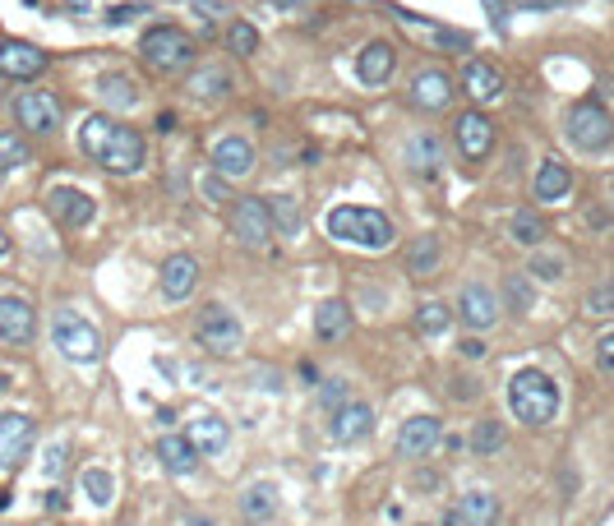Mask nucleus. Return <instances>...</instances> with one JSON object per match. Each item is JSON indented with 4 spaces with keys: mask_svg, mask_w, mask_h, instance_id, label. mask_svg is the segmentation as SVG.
I'll use <instances>...</instances> for the list:
<instances>
[{
    "mask_svg": "<svg viewBox=\"0 0 614 526\" xmlns=\"http://www.w3.org/2000/svg\"><path fill=\"white\" fill-rule=\"evenodd\" d=\"M79 148H84L102 171H111V176H134V171H144V162H148L144 134L121 125V120H111V116H88L84 130H79Z\"/></svg>",
    "mask_w": 614,
    "mask_h": 526,
    "instance_id": "nucleus-1",
    "label": "nucleus"
},
{
    "mask_svg": "<svg viewBox=\"0 0 614 526\" xmlns=\"http://www.w3.org/2000/svg\"><path fill=\"white\" fill-rule=\"evenodd\" d=\"M508 407L522 425H550L559 416V388L545 370H518L508 383Z\"/></svg>",
    "mask_w": 614,
    "mask_h": 526,
    "instance_id": "nucleus-2",
    "label": "nucleus"
},
{
    "mask_svg": "<svg viewBox=\"0 0 614 526\" xmlns=\"http://www.w3.org/2000/svg\"><path fill=\"white\" fill-rule=\"evenodd\" d=\"M139 56H144V65L157 74H181L199 60V42L176 24H157L139 37Z\"/></svg>",
    "mask_w": 614,
    "mask_h": 526,
    "instance_id": "nucleus-3",
    "label": "nucleus"
},
{
    "mask_svg": "<svg viewBox=\"0 0 614 526\" xmlns=\"http://www.w3.org/2000/svg\"><path fill=\"white\" fill-rule=\"evenodd\" d=\"M328 236L347 240V245H361V250H388L398 231H393V222H388L379 208L342 204L328 213Z\"/></svg>",
    "mask_w": 614,
    "mask_h": 526,
    "instance_id": "nucleus-4",
    "label": "nucleus"
},
{
    "mask_svg": "<svg viewBox=\"0 0 614 526\" xmlns=\"http://www.w3.org/2000/svg\"><path fill=\"white\" fill-rule=\"evenodd\" d=\"M568 144L582 148V153H601V148L614 144V116L601 107V102H578L564 120Z\"/></svg>",
    "mask_w": 614,
    "mask_h": 526,
    "instance_id": "nucleus-5",
    "label": "nucleus"
},
{
    "mask_svg": "<svg viewBox=\"0 0 614 526\" xmlns=\"http://www.w3.org/2000/svg\"><path fill=\"white\" fill-rule=\"evenodd\" d=\"M51 342L61 347V356L79 360V365L102 356V333L74 310H56V319H51Z\"/></svg>",
    "mask_w": 614,
    "mask_h": 526,
    "instance_id": "nucleus-6",
    "label": "nucleus"
},
{
    "mask_svg": "<svg viewBox=\"0 0 614 526\" xmlns=\"http://www.w3.org/2000/svg\"><path fill=\"white\" fill-rule=\"evenodd\" d=\"M194 337H199V347L213 351V356H231V351H241L245 328L227 305H208V310H199V319H194Z\"/></svg>",
    "mask_w": 614,
    "mask_h": 526,
    "instance_id": "nucleus-7",
    "label": "nucleus"
},
{
    "mask_svg": "<svg viewBox=\"0 0 614 526\" xmlns=\"http://www.w3.org/2000/svg\"><path fill=\"white\" fill-rule=\"evenodd\" d=\"M208 167H213V176H222V180H250L254 167H259V148H254L245 134H227V139H217L213 144Z\"/></svg>",
    "mask_w": 614,
    "mask_h": 526,
    "instance_id": "nucleus-8",
    "label": "nucleus"
},
{
    "mask_svg": "<svg viewBox=\"0 0 614 526\" xmlns=\"http://www.w3.org/2000/svg\"><path fill=\"white\" fill-rule=\"evenodd\" d=\"M227 227H231V236L241 240L245 250H264L268 236H273V217H268L264 199H236L231 213H227Z\"/></svg>",
    "mask_w": 614,
    "mask_h": 526,
    "instance_id": "nucleus-9",
    "label": "nucleus"
},
{
    "mask_svg": "<svg viewBox=\"0 0 614 526\" xmlns=\"http://www.w3.org/2000/svg\"><path fill=\"white\" fill-rule=\"evenodd\" d=\"M14 120L28 134H51L61 125V97L47 93V88H28V93L14 97Z\"/></svg>",
    "mask_w": 614,
    "mask_h": 526,
    "instance_id": "nucleus-10",
    "label": "nucleus"
},
{
    "mask_svg": "<svg viewBox=\"0 0 614 526\" xmlns=\"http://www.w3.org/2000/svg\"><path fill=\"white\" fill-rule=\"evenodd\" d=\"M37 439V420L24 416V411H5L0 416V471H14L28 457Z\"/></svg>",
    "mask_w": 614,
    "mask_h": 526,
    "instance_id": "nucleus-11",
    "label": "nucleus"
},
{
    "mask_svg": "<svg viewBox=\"0 0 614 526\" xmlns=\"http://www.w3.org/2000/svg\"><path fill=\"white\" fill-rule=\"evenodd\" d=\"M453 144H458V153L467 157V162H481V157H490L494 148V125L485 111H462L458 120H453Z\"/></svg>",
    "mask_w": 614,
    "mask_h": 526,
    "instance_id": "nucleus-12",
    "label": "nucleus"
},
{
    "mask_svg": "<svg viewBox=\"0 0 614 526\" xmlns=\"http://www.w3.org/2000/svg\"><path fill=\"white\" fill-rule=\"evenodd\" d=\"M37 333V310L28 305L24 296H0V342H10V347H24L33 342Z\"/></svg>",
    "mask_w": 614,
    "mask_h": 526,
    "instance_id": "nucleus-13",
    "label": "nucleus"
},
{
    "mask_svg": "<svg viewBox=\"0 0 614 526\" xmlns=\"http://www.w3.org/2000/svg\"><path fill=\"white\" fill-rule=\"evenodd\" d=\"M47 213L61 222V227H88L97 213V204L88 199L84 190H74V185H56V190L47 194Z\"/></svg>",
    "mask_w": 614,
    "mask_h": 526,
    "instance_id": "nucleus-14",
    "label": "nucleus"
},
{
    "mask_svg": "<svg viewBox=\"0 0 614 526\" xmlns=\"http://www.w3.org/2000/svg\"><path fill=\"white\" fill-rule=\"evenodd\" d=\"M47 70V51L33 42H0V74L5 79H37Z\"/></svg>",
    "mask_w": 614,
    "mask_h": 526,
    "instance_id": "nucleus-15",
    "label": "nucleus"
},
{
    "mask_svg": "<svg viewBox=\"0 0 614 526\" xmlns=\"http://www.w3.org/2000/svg\"><path fill=\"white\" fill-rule=\"evenodd\" d=\"M458 314L467 328H490V323H499V296L481 282H467L458 291Z\"/></svg>",
    "mask_w": 614,
    "mask_h": 526,
    "instance_id": "nucleus-16",
    "label": "nucleus"
},
{
    "mask_svg": "<svg viewBox=\"0 0 614 526\" xmlns=\"http://www.w3.org/2000/svg\"><path fill=\"white\" fill-rule=\"evenodd\" d=\"M157 287L167 300H185L194 287H199V259L194 254H171L162 263V273H157Z\"/></svg>",
    "mask_w": 614,
    "mask_h": 526,
    "instance_id": "nucleus-17",
    "label": "nucleus"
},
{
    "mask_svg": "<svg viewBox=\"0 0 614 526\" xmlns=\"http://www.w3.org/2000/svg\"><path fill=\"white\" fill-rule=\"evenodd\" d=\"M439 439H444V420L439 416H411L398 430V453L402 457H425Z\"/></svg>",
    "mask_w": 614,
    "mask_h": 526,
    "instance_id": "nucleus-18",
    "label": "nucleus"
},
{
    "mask_svg": "<svg viewBox=\"0 0 614 526\" xmlns=\"http://www.w3.org/2000/svg\"><path fill=\"white\" fill-rule=\"evenodd\" d=\"M393 65H398V51H393V42H370V47L356 56V79L370 88L388 84L393 79Z\"/></svg>",
    "mask_w": 614,
    "mask_h": 526,
    "instance_id": "nucleus-19",
    "label": "nucleus"
},
{
    "mask_svg": "<svg viewBox=\"0 0 614 526\" xmlns=\"http://www.w3.org/2000/svg\"><path fill=\"white\" fill-rule=\"evenodd\" d=\"M374 430V411L365 407V402H347V407L333 411V420H328V434L338 443H356V439H370Z\"/></svg>",
    "mask_w": 614,
    "mask_h": 526,
    "instance_id": "nucleus-20",
    "label": "nucleus"
},
{
    "mask_svg": "<svg viewBox=\"0 0 614 526\" xmlns=\"http://www.w3.org/2000/svg\"><path fill=\"white\" fill-rule=\"evenodd\" d=\"M411 102L421 111H444L453 102V84H448L444 70H421L411 79Z\"/></svg>",
    "mask_w": 614,
    "mask_h": 526,
    "instance_id": "nucleus-21",
    "label": "nucleus"
},
{
    "mask_svg": "<svg viewBox=\"0 0 614 526\" xmlns=\"http://www.w3.org/2000/svg\"><path fill=\"white\" fill-rule=\"evenodd\" d=\"M462 88H467L471 102H494V97H504V74L494 70L490 60H467Z\"/></svg>",
    "mask_w": 614,
    "mask_h": 526,
    "instance_id": "nucleus-22",
    "label": "nucleus"
},
{
    "mask_svg": "<svg viewBox=\"0 0 614 526\" xmlns=\"http://www.w3.org/2000/svg\"><path fill=\"white\" fill-rule=\"evenodd\" d=\"M531 190H536L541 204H559V199H568V190H573V171H568L559 157H545L536 180H531Z\"/></svg>",
    "mask_w": 614,
    "mask_h": 526,
    "instance_id": "nucleus-23",
    "label": "nucleus"
},
{
    "mask_svg": "<svg viewBox=\"0 0 614 526\" xmlns=\"http://www.w3.org/2000/svg\"><path fill=\"white\" fill-rule=\"evenodd\" d=\"M190 443L199 448V457H217V453H227V443H231V430H227V420L213 416V411H204L199 420H190Z\"/></svg>",
    "mask_w": 614,
    "mask_h": 526,
    "instance_id": "nucleus-24",
    "label": "nucleus"
},
{
    "mask_svg": "<svg viewBox=\"0 0 614 526\" xmlns=\"http://www.w3.org/2000/svg\"><path fill=\"white\" fill-rule=\"evenodd\" d=\"M157 457H162V467L171 476H190L199 467V448L190 443V434H167V439H157Z\"/></svg>",
    "mask_w": 614,
    "mask_h": 526,
    "instance_id": "nucleus-25",
    "label": "nucleus"
},
{
    "mask_svg": "<svg viewBox=\"0 0 614 526\" xmlns=\"http://www.w3.org/2000/svg\"><path fill=\"white\" fill-rule=\"evenodd\" d=\"M314 333H319V342H338V337L351 333V310L342 305V300H324L319 310H314Z\"/></svg>",
    "mask_w": 614,
    "mask_h": 526,
    "instance_id": "nucleus-26",
    "label": "nucleus"
},
{
    "mask_svg": "<svg viewBox=\"0 0 614 526\" xmlns=\"http://www.w3.org/2000/svg\"><path fill=\"white\" fill-rule=\"evenodd\" d=\"M97 97H102L107 107H116V111L139 107V88H134L130 74H102V79H97Z\"/></svg>",
    "mask_w": 614,
    "mask_h": 526,
    "instance_id": "nucleus-27",
    "label": "nucleus"
},
{
    "mask_svg": "<svg viewBox=\"0 0 614 526\" xmlns=\"http://www.w3.org/2000/svg\"><path fill=\"white\" fill-rule=\"evenodd\" d=\"M190 88L194 97H208V102H222V97H231V74L222 70V65H204V70L190 74Z\"/></svg>",
    "mask_w": 614,
    "mask_h": 526,
    "instance_id": "nucleus-28",
    "label": "nucleus"
},
{
    "mask_svg": "<svg viewBox=\"0 0 614 526\" xmlns=\"http://www.w3.org/2000/svg\"><path fill=\"white\" fill-rule=\"evenodd\" d=\"M273 513H277V490L268 485V480H259V485H250V490L241 494V517L245 522H268Z\"/></svg>",
    "mask_w": 614,
    "mask_h": 526,
    "instance_id": "nucleus-29",
    "label": "nucleus"
},
{
    "mask_svg": "<svg viewBox=\"0 0 614 526\" xmlns=\"http://www.w3.org/2000/svg\"><path fill=\"white\" fill-rule=\"evenodd\" d=\"M393 14H398L402 24H411V28H421V33H430L444 51H467V47H471V37H467V33H453V28H444V24H430V19H421V14H411V10H393Z\"/></svg>",
    "mask_w": 614,
    "mask_h": 526,
    "instance_id": "nucleus-30",
    "label": "nucleus"
},
{
    "mask_svg": "<svg viewBox=\"0 0 614 526\" xmlns=\"http://www.w3.org/2000/svg\"><path fill=\"white\" fill-rule=\"evenodd\" d=\"M471 453L476 457H499L504 453V420H476V430H471Z\"/></svg>",
    "mask_w": 614,
    "mask_h": 526,
    "instance_id": "nucleus-31",
    "label": "nucleus"
},
{
    "mask_svg": "<svg viewBox=\"0 0 614 526\" xmlns=\"http://www.w3.org/2000/svg\"><path fill=\"white\" fill-rule=\"evenodd\" d=\"M439 268V236H416L407 250V273L411 277H430Z\"/></svg>",
    "mask_w": 614,
    "mask_h": 526,
    "instance_id": "nucleus-32",
    "label": "nucleus"
},
{
    "mask_svg": "<svg viewBox=\"0 0 614 526\" xmlns=\"http://www.w3.org/2000/svg\"><path fill=\"white\" fill-rule=\"evenodd\" d=\"M508 236L527 245V250H541L545 240V227H541V213H531V208H518V213L508 217Z\"/></svg>",
    "mask_w": 614,
    "mask_h": 526,
    "instance_id": "nucleus-33",
    "label": "nucleus"
},
{
    "mask_svg": "<svg viewBox=\"0 0 614 526\" xmlns=\"http://www.w3.org/2000/svg\"><path fill=\"white\" fill-rule=\"evenodd\" d=\"M458 517H467V526H490L499 517V499L490 490H476L458 503Z\"/></svg>",
    "mask_w": 614,
    "mask_h": 526,
    "instance_id": "nucleus-34",
    "label": "nucleus"
},
{
    "mask_svg": "<svg viewBox=\"0 0 614 526\" xmlns=\"http://www.w3.org/2000/svg\"><path fill=\"white\" fill-rule=\"evenodd\" d=\"M407 162L421 171V176H434V171H439V139H434V134H411Z\"/></svg>",
    "mask_w": 614,
    "mask_h": 526,
    "instance_id": "nucleus-35",
    "label": "nucleus"
},
{
    "mask_svg": "<svg viewBox=\"0 0 614 526\" xmlns=\"http://www.w3.org/2000/svg\"><path fill=\"white\" fill-rule=\"evenodd\" d=\"M79 485H84L93 508H111V499H116V480H111V471H102V467H88L84 476H79Z\"/></svg>",
    "mask_w": 614,
    "mask_h": 526,
    "instance_id": "nucleus-36",
    "label": "nucleus"
},
{
    "mask_svg": "<svg viewBox=\"0 0 614 526\" xmlns=\"http://www.w3.org/2000/svg\"><path fill=\"white\" fill-rule=\"evenodd\" d=\"M448 319H453V314H448L444 300H421V305H416V333L421 337H439L448 328Z\"/></svg>",
    "mask_w": 614,
    "mask_h": 526,
    "instance_id": "nucleus-37",
    "label": "nucleus"
},
{
    "mask_svg": "<svg viewBox=\"0 0 614 526\" xmlns=\"http://www.w3.org/2000/svg\"><path fill=\"white\" fill-rule=\"evenodd\" d=\"M268 217H273V231H282V236H296V231H301V204H296L291 194L273 199V204H268Z\"/></svg>",
    "mask_w": 614,
    "mask_h": 526,
    "instance_id": "nucleus-38",
    "label": "nucleus"
},
{
    "mask_svg": "<svg viewBox=\"0 0 614 526\" xmlns=\"http://www.w3.org/2000/svg\"><path fill=\"white\" fill-rule=\"evenodd\" d=\"M33 162V148H28L24 134H0V171H14Z\"/></svg>",
    "mask_w": 614,
    "mask_h": 526,
    "instance_id": "nucleus-39",
    "label": "nucleus"
},
{
    "mask_svg": "<svg viewBox=\"0 0 614 526\" xmlns=\"http://www.w3.org/2000/svg\"><path fill=\"white\" fill-rule=\"evenodd\" d=\"M227 47H231V56H254L259 51V28L254 24H231L227 28Z\"/></svg>",
    "mask_w": 614,
    "mask_h": 526,
    "instance_id": "nucleus-40",
    "label": "nucleus"
},
{
    "mask_svg": "<svg viewBox=\"0 0 614 526\" xmlns=\"http://www.w3.org/2000/svg\"><path fill=\"white\" fill-rule=\"evenodd\" d=\"M587 314H596V319L614 314V277H605V282H596V287L587 291Z\"/></svg>",
    "mask_w": 614,
    "mask_h": 526,
    "instance_id": "nucleus-41",
    "label": "nucleus"
},
{
    "mask_svg": "<svg viewBox=\"0 0 614 526\" xmlns=\"http://www.w3.org/2000/svg\"><path fill=\"white\" fill-rule=\"evenodd\" d=\"M504 300H508V310H513V314H527V310H531V282H527V273L508 277Z\"/></svg>",
    "mask_w": 614,
    "mask_h": 526,
    "instance_id": "nucleus-42",
    "label": "nucleus"
},
{
    "mask_svg": "<svg viewBox=\"0 0 614 526\" xmlns=\"http://www.w3.org/2000/svg\"><path fill=\"white\" fill-rule=\"evenodd\" d=\"M564 268H568V263L559 259V254H536L527 273H531V277H541V282H559V277H564Z\"/></svg>",
    "mask_w": 614,
    "mask_h": 526,
    "instance_id": "nucleus-43",
    "label": "nucleus"
},
{
    "mask_svg": "<svg viewBox=\"0 0 614 526\" xmlns=\"http://www.w3.org/2000/svg\"><path fill=\"white\" fill-rule=\"evenodd\" d=\"M319 402H324V407H328V411H338V407H347V402H351V397H347V383H342V379H328V383H324V388H319Z\"/></svg>",
    "mask_w": 614,
    "mask_h": 526,
    "instance_id": "nucleus-44",
    "label": "nucleus"
},
{
    "mask_svg": "<svg viewBox=\"0 0 614 526\" xmlns=\"http://www.w3.org/2000/svg\"><path fill=\"white\" fill-rule=\"evenodd\" d=\"M448 393H453V402H476V397H481V383L471 379V374H453V388H448Z\"/></svg>",
    "mask_w": 614,
    "mask_h": 526,
    "instance_id": "nucleus-45",
    "label": "nucleus"
},
{
    "mask_svg": "<svg viewBox=\"0 0 614 526\" xmlns=\"http://www.w3.org/2000/svg\"><path fill=\"white\" fill-rule=\"evenodd\" d=\"M65 462H70V448H65V443H51V448H47V462H42V471H47V476L56 480V476L65 471Z\"/></svg>",
    "mask_w": 614,
    "mask_h": 526,
    "instance_id": "nucleus-46",
    "label": "nucleus"
},
{
    "mask_svg": "<svg viewBox=\"0 0 614 526\" xmlns=\"http://www.w3.org/2000/svg\"><path fill=\"white\" fill-rule=\"evenodd\" d=\"M139 14H148L144 5H116V10L107 14V24H111V28H121V24H130V19H139Z\"/></svg>",
    "mask_w": 614,
    "mask_h": 526,
    "instance_id": "nucleus-47",
    "label": "nucleus"
},
{
    "mask_svg": "<svg viewBox=\"0 0 614 526\" xmlns=\"http://www.w3.org/2000/svg\"><path fill=\"white\" fill-rule=\"evenodd\" d=\"M596 360H601V370L614 374V333L601 337V347H596Z\"/></svg>",
    "mask_w": 614,
    "mask_h": 526,
    "instance_id": "nucleus-48",
    "label": "nucleus"
},
{
    "mask_svg": "<svg viewBox=\"0 0 614 526\" xmlns=\"http://www.w3.org/2000/svg\"><path fill=\"white\" fill-rule=\"evenodd\" d=\"M485 10H490V24L504 33V24H508V5H504V0H485Z\"/></svg>",
    "mask_w": 614,
    "mask_h": 526,
    "instance_id": "nucleus-49",
    "label": "nucleus"
},
{
    "mask_svg": "<svg viewBox=\"0 0 614 526\" xmlns=\"http://www.w3.org/2000/svg\"><path fill=\"white\" fill-rule=\"evenodd\" d=\"M462 356H467V360H481L485 356V342H476V337H462Z\"/></svg>",
    "mask_w": 614,
    "mask_h": 526,
    "instance_id": "nucleus-50",
    "label": "nucleus"
},
{
    "mask_svg": "<svg viewBox=\"0 0 614 526\" xmlns=\"http://www.w3.org/2000/svg\"><path fill=\"white\" fill-rule=\"evenodd\" d=\"M522 10H559V5H573V0H518Z\"/></svg>",
    "mask_w": 614,
    "mask_h": 526,
    "instance_id": "nucleus-51",
    "label": "nucleus"
},
{
    "mask_svg": "<svg viewBox=\"0 0 614 526\" xmlns=\"http://www.w3.org/2000/svg\"><path fill=\"white\" fill-rule=\"evenodd\" d=\"M204 194H208V199H227V180H222V176L204 180Z\"/></svg>",
    "mask_w": 614,
    "mask_h": 526,
    "instance_id": "nucleus-52",
    "label": "nucleus"
},
{
    "mask_svg": "<svg viewBox=\"0 0 614 526\" xmlns=\"http://www.w3.org/2000/svg\"><path fill=\"white\" fill-rule=\"evenodd\" d=\"M194 10L204 14V19H213V14H222V0H194Z\"/></svg>",
    "mask_w": 614,
    "mask_h": 526,
    "instance_id": "nucleus-53",
    "label": "nucleus"
},
{
    "mask_svg": "<svg viewBox=\"0 0 614 526\" xmlns=\"http://www.w3.org/2000/svg\"><path fill=\"white\" fill-rule=\"evenodd\" d=\"M47 508H51V513H65V494H61V490H51V494H47Z\"/></svg>",
    "mask_w": 614,
    "mask_h": 526,
    "instance_id": "nucleus-54",
    "label": "nucleus"
},
{
    "mask_svg": "<svg viewBox=\"0 0 614 526\" xmlns=\"http://www.w3.org/2000/svg\"><path fill=\"white\" fill-rule=\"evenodd\" d=\"M65 10H70V14H88V10H93V0H65Z\"/></svg>",
    "mask_w": 614,
    "mask_h": 526,
    "instance_id": "nucleus-55",
    "label": "nucleus"
},
{
    "mask_svg": "<svg viewBox=\"0 0 614 526\" xmlns=\"http://www.w3.org/2000/svg\"><path fill=\"white\" fill-rule=\"evenodd\" d=\"M157 130L171 134V130H176V116H171V111H162V116H157Z\"/></svg>",
    "mask_w": 614,
    "mask_h": 526,
    "instance_id": "nucleus-56",
    "label": "nucleus"
},
{
    "mask_svg": "<svg viewBox=\"0 0 614 526\" xmlns=\"http://www.w3.org/2000/svg\"><path fill=\"white\" fill-rule=\"evenodd\" d=\"M185 526H217L213 517H185Z\"/></svg>",
    "mask_w": 614,
    "mask_h": 526,
    "instance_id": "nucleus-57",
    "label": "nucleus"
},
{
    "mask_svg": "<svg viewBox=\"0 0 614 526\" xmlns=\"http://www.w3.org/2000/svg\"><path fill=\"white\" fill-rule=\"evenodd\" d=\"M5 250H10V236H5V231H0V254H5Z\"/></svg>",
    "mask_w": 614,
    "mask_h": 526,
    "instance_id": "nucleus-58",
    "label": "nucleus"
},
{
    "mask_svg": "<svg viewBox=\"0 0 614 526\" xmlns=\"http://www.w3.org/2000/svg\"><path fill=\"white\" fill-rule=\"evenodd\" d=\"M411 526H425V522H411Z\"/></svg>",
    "mask_w": 614,
    "mask_h": 526,
    "instance_id": "nucleus-59",
    "label": "nucleus"
}]
</instances>
